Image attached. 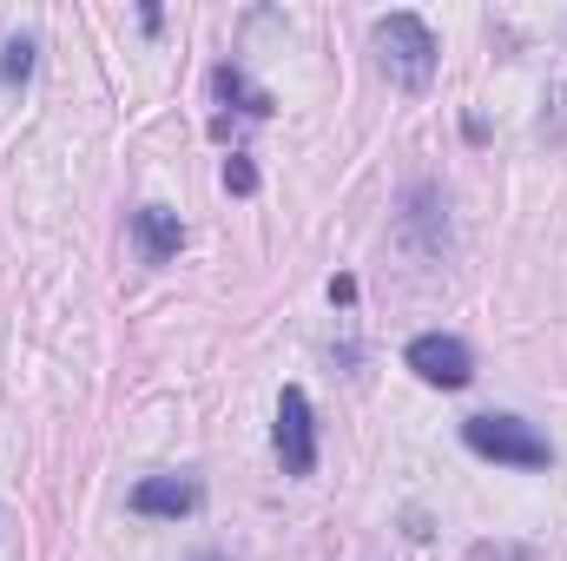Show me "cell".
Listing matches in <instances>:
<instances>
[{
  "mask_svg": "<svg viewBox=\"0 0 567 561\" xmlns=\"http://www.w3.org/2000/svg\"><path fill=\"white\" fill-rule=\"evenodd\" d=\"M370 47H377V67H383L403 93H423L429 80H435L442 47H435V33H429L423 13H383V20L370 27Z\"/></svg>",
  "mask_w": 567,
  "mask_h": 561,
  "instance_id": "obj_1",
  "label": "cell"
},
{
  "mask_svg": "<svg viewBox=\"0 0 567 561\" xmlns=\"http://www.w3.org/2000/svg\"><path fill=\"white\" fill-rule=\"evenodd\" d=\"M33 53H40V40L33 33H13L0 47V86H27L33 80Z\"/></svg>",
  "mask_w": 567,
  "mask_h": 561,
  "instance_id": "obj_8",
  "label": "cell"
},
{
  "mask_svg": "<svg viewBox=\"0 0 567 561\" xmlns=\"http://www.w3.org/2000/svg\"><path fill=\"white\" fill-rule=\"evenodd\" d=\"M225 192H238V198H251V192H258V165H251L245 152H231V159H225Z\"/></svg>",
  "mask_w": 567,
  "mask_h": 561,
  "instance_id": "obj_9",
  "label": "cell"
},
{
  "mask_svg": "<svg viewBox=\"0 0 567 561\" xmlns=\"http://www.w3.org/2000/svg\"><path fill=\"white\" fill-rule=\"evenodd\" d=\"M330 304H357V278H330Z\"/></svg>",
  "mask_w": 567,
  "mask_h": 561,
  "instance_id": "obj_10",
  "label": "cell"
},
{
  "mask_svg": "<svg viewBox=\"0 0 567 561\" xmlns=\"http://www.w3.org/2000/svg\"><path fill=\"white\" fill-rule=\"evenodd\" d=\"M198 502H205V489H198L192 476H145V482H133V496H126L133 516H158V522H178V516H192Z\"/></svg>",
  "mask_w": 567,
  "mask_h": 561,
  "instance_id": "obj_5",
  "label": "cell"
},
{
  "mask_svg": "<svg viewBox=\"0 0 567 561\" xmlns=\"http://www.w3.org/2000/svg\"><path fill=\"white\" fill-rule=\"evenodd\" d=\"M403 364H410L423 384H435V390H462V384L475 377V350H468L462 337H449V330H423V337H410Z\"/></svg>",
  "mask_w": 567,
  "mask_h": 561,
  "instance_id": "obj_3",
  "label": "cell"
},
{
  "mask_svg": "<svg viewBox=\"0 0 567 561\" xmlns=\"http://www.w3.org/2000/svg\"><path fill=\"white\" fill-rule=\"evenodd\" d=\"M271 442H278L284 476H310V469H317V417H310V397H303L297 384L278 397V429H271Z\"/></svg>",
  "mask_w": 567,
  "mask_h": 561,
  "instance_id": "obj_4",
  "label": "cell"
},
{
  "mask_svg": "<svg viewBox=\"0 0 567 561\" xmlns=\"http://www.w3.org/2000/svg\"><path fill=\"white\" fill-rule=\"evenodd\" d=\"M133 238H140L145 265H172L178 245H185V225H178V212H165V205H140V212H133Z\"/></svg>",
  "mask_w": 567,
  "mask_h": 561,
  "instance_id": "obj_6",
  "label": "cell"
},
{
  "mask_svg": "<svg viewBox=\"0 0 567 561\" xmlns=\"http://www.w3.org/2000/svg\"><path fill=\"white\" fill-rule=\"evenodd\" d=\"M212 86H218V100H231V106H238V113H251V120H271V113H278V100H271L265 86H251V80H245V67H218V73H212Z\"/></svg>",
  "mask_w": 567,
  "mask_h": 561,
  "instance_id": "obj_7",
  "label": "cell"
},
{
  "mask_svg": "<svg viewBox=\"0 0 567 561\" xmlns=\"http://www.w3.org/2000/svg\"><path fill=\"white\" fill-rule=\"evenodd\" d=\"M462 442H468L482 462H508V469H548V462H555V442H548L535 422L502 417V410L468 417V422H462Z\"/></svg>",
  "mask_w": 567,
  "mask_h": 561,
  "instance_id": "obj_2",
  "label": "cell"
},
{
  "mask_svg": "<svg viewBox=\"0 0 567 561\" xmlns=\"http://www.w3.org/2000/svg\"><path fill=\"white\" fill-rule=\"evenodd\" d=\"M192 561H231V555H192Z\"/></svg>",
  "mask_w": 567,
  "mask_h": 561,
  "instance_id": "obj_11",
  "label": "cell"
}]
</instances>
